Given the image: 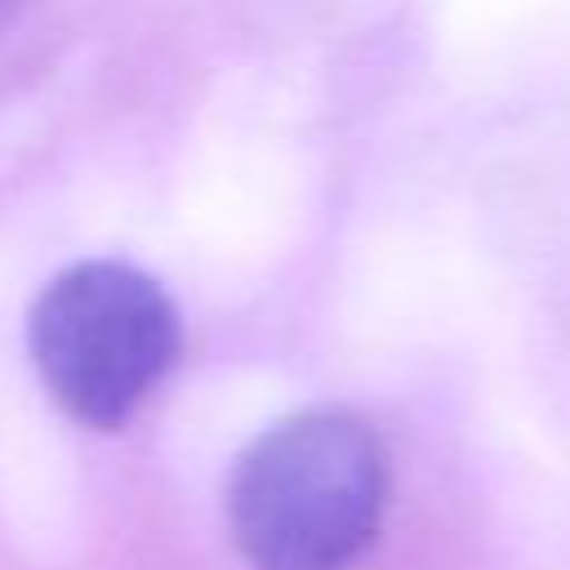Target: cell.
<instances>
[{
	"mask_svg": "<svg viewBox=\"0 0 570 570\" xmlns=\"http://www.w3.org/2000/svg\"><path fill=\"white\" fill-rule=\"evenodd\" d=\"M18 9H22V0H0V27H4V22H9Z\"/></svg>",
	"mask_w": 570,
	"mask_h": 570,
	"instance_id": "3957f363",
	"label": "cell"
},
{
	"mask_svg": "<svg viewBox=\"0 0 570 570\" xmlns=\"http://www.w3.org/2000/svg\"><path fill=\"white\" fill-rule=\"evenodd\" d=\"M174 298L147 272L89 258L58 272L31 303L27 347L45 392L85 428L116 432L178 361Z\"/></svg>",
	"mask_w": 570,
	"mask_h": 570,
	"instance_id": "7a4b0ae2",
	"label": "cell"
},
{
	"mask_svg": "<svg viewBox=\"0 0 570 570\" xmlns=\"http://www.w3.org/2000/svg\"><path fill=\"white\" fill-rule=\"evenodd\" d=\"M383 445L347 410H298L232 468L227 521L249 570H347L379 534Z\"/></svg>",
	"mask_w": 570,
	"mask_h": 570,
	"instance_id": "6da1fadb",
	"label": "cell"
}]
</instances>
